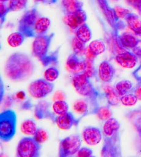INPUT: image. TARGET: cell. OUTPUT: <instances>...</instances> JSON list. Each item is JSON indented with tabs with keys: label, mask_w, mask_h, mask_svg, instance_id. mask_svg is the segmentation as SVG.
<instances>
[{
	"label": "cell",
	"mask_w": 141,
	"mask_h": 157,
	"mask_svg": "<svg viewBox=\"0 0 141 157\" xmlns=\"http://www.w3.org/2000/svg\"><path fill=\"white\" fill-rule=\"evenodd\" d=\"M35 64L28 55L14 52L9 57L4 66L6 77L13 82H23L33 75Z\"/></svg>",
	"instance_id": "cell-1"
},
{
	"label": "cell",
	"mask_w": 141,
	"mask_h": 157,
	"mask_svg": "<svg viewBox=\"0 0 141 157\" xmlns=\"http://www.w3.org/2000/svg\"><path fill=\"white\" fill-rule=\"evenodd\" d=\"M120 123L116 118L111 117L105 122L102 128L104 144L101 150L102 157H120L122 156Z\"/></svg>",
	"instance_id": "cell-2"
},
{
	"label": "cell",
	"mask_w": 141,
	"mask_h": 157,
	"mask_svg": "<svg viewBox=\"0 0 141 157\" xmlns=\"http://www.w3.org/2000/svg\"><path fill=\"white\" fill-rule=\"evenodd\" d=\"M72 84L76 92L88 100L91 105V114H96L100 108L98 103L99 99L102 94L95 88L91 78L83 72L77 74L73 76Z\"/></svg>",
	"instance_id": "cell-3"
},
{
	"label": "cell",
	"mask_w": 141,
	"mask_h": 157,
	"mask_svg": "<svg viewBox=\"0 0 141 157\" xmlns=\"http://www.w3.org/2000/svg\"><path fill=\"white\" fill-rule=\"evenodd\" d=\"M54 36V33L38 36L35 38L32 45V52L33 56L37 57L44 67L57 64L58 62V50L49 53L51 43Z\"/></svg>",
	"instance_id": "cell-4"
},
{
	"label": "cell",
	"mask_w": 141,
	"mask_h": 157,
	"mask_svg": "<svg viewBox=\"0 0 141 157\" xmlns=\"http://www.w3.org/2000/svg\"><path fill=\"white\" fill-rule=\"evenodd\" d=\"M17 114L14 110L7 109L0 114V139L7 142L11 140L17 132Z\"/></svg>",
	"instance_id": "cell-5"
},
{
	"label": "cell",
	"mask_w": 141,
	"mask_h": 157,
	"mask_svg": "<svg viewBox=\"0 0 141 157\" xmlns=\"http://www.w3.org/2000/svg\"><path fill=\"white\" fill-rule=\"evenodd\" d=\"M96 2L105 16V19L112 27V33L119 35V31L126 28V24L118 17L114 8L109 5L108 0H96Z\"/></svg>",
	"instance_id": "cell-6"
},
{
	"label": "cell",
	"mask_w": 141,
	"mask_h": 157,
	"mask_svg": "<svg viewBox=\"0 0 141 157\" xmlns=\"http://www.w3.org/2000/svg\"><path fill=\"white\" fill-rule=\"evenodd\" d=\"M40 17V13L35 6L28 10L18 22V31L24 33L26 38H35V26Z\"/></svg>",
	"instance_id": "cell-7"
},
{
	"label": "cell",
	"mask_w": 141,
	"mask_h": 157,
	"mask_svg": "<svg viewBox=\"0 0 141 157\" xmlns=\"http://www.w3.org/2000/svg\"><path fill=\"white\" fill-rule=\"evenodd\" d=\"M41 144L33 137H25L18 142L17 155L18 157H38L40 155Z\"/></svg>",
	"instance_id": "cell-8"
},
{
	"label": "cell",
	"mask_w": 141,
	"mask_h": 157,
	"mask_svg": "<svg viewBox=\"0 0 141 157\" xmlns=\"http://www.w3.org/2000/svg\"><path fill=\"white\" fill-rule=\"evenodd\" d=\"M81 138L78 135L69 136L59 142V156L69 157L77 154L81 147Z\"/></svg>",
	"instance_id": "cell-9"
},
{
	"label": "cell",
	"mask_w": 141,
	"mask_h": 157,
	"mask_svg": "<svg viewBox=\"0 0 141 157\" xmlns=\"http://www.w3.org/2000/svg\"><path fill=\"white\" fill-rule=\"evenodd\" d=\"M54 87V84L45 78H38L30 84L28 93L34 98H43L52 93Z\"/></svg>",
	"instance_id": "cell-10"
},
{
	"label": "cell",
	"mask_w": 141,
	"mask_h": 157,
	"mask_svg": "<svg viewBox=\"0 0 141 157\" xmlns=\"http://www.w3.org/2000/svg\"><path fill=\"white\" fill-rule=\"evenodd\" d=\"M87 14L83 9L76 11V12L65 14L64 17V22L71 29L77 30L80 26L85 24L87 21Z\"/></svg>",
	"instance_id": "cell-11"
},
{
	"label": "cell",
	"mask_w": 141,
	"mask_h": 157,
	"mask_svg": "<svg viewBox=\"0 0 141 157\" xmlns=\"http://www.w3.org/2000/svg\"><path fill=\"white\" fill-rule=\"evenodd\" d=\"M127 118L131 122L138 133V140L136 142V149L141 154V105L135 109L128 112L126 115Z\"/></svg>",
	"instance_id": "cell-12"
},
{
	"label": "cell",
	"mask_w": 141,
	"mask_h": 157,
	"mask_svg": "<svg viewBox=\"0 0 141 157\" xmlns=\"http://www.w3.org/2000/svg\"><path fill=\"white\" fill-rule=\"evenodd\" d=\"M80 119L76 118L71 112H67L66 113L57 115L54 122L57 126L63 130H69L73 126H77Z\"/></svg>",
	"instance_id": "cell-13"
},
{
	"label": "cell",
	"mask_w": 141,
	"mask_h": 157,
	"mask_svg": "<svg viewBox=\"0 0 141 157\" xmlns=\"http://www.w3.org/2000/svg\"><path fill=\"white\" fill-rule=\"evenodd\" d=\"M66 68L69 72L73 75L83 73L85 68V59L78 57L75 53H72L67 58Z\"/></svg>",
	"instance_id": "cell-14"
},
{
	"label": "cell",
	"mask_w": 141,
	"mask_h": 157,
	"mask_svg": "<svg viewBox=\"0 0 141 157\" xmlns=\"http://www.w3.org/2000/svg\"><path fill=\"white\" fill-rule=\"evenodd\" d=\"M115 61L121 67L126 69H132L138 63V57L133 52L128 50L123 51L117 54Z\"/></svg>",
	"instance_id": "cell-15"
},
{
	"label": "cell",
	"mask_w": 141,
	"mask_h": 157,
	"mask_svg": "<svg viewBox=\"0 0 141 157\" xmlns=\"http://www.w3.org/2000/svg\"><path fill=\"white\" fill-rule=\"evenodd\" d=\"M103 134L100 128L96 127H86L83 131V138L87 144L94 146L101 142Z\"/></svg>",
	"instance_id": "cell-16"
},
{
	"label": "cell",
	"mask_w": 141,
	"mask_h": 157,
	"mask_svg": "<svg viewBox=\"0 0 141 157\" xmlns=\"http://www.w3.org/2000/svg\"><path fill=\"white\" fill-rule=\"evenodd\" d=\"M98 75L102 82L108 84L112 82L115 75V69L110 62L104 60L99 65Z\"/></svg>",
	"instance_id": "cell-17"
},
{
	"label": "cell",
	"mask_w": 141,
	"mask_h": 157,
	"mask_svg": "<svg viewBox=\"0 0 141 157\" xmlns=\"http://www.w3.org/2000/svg\"><path fill=\"white\" fill-rule=\"evenodd\" d=\"M50 103L47 101H39L35 108V116L37 119H50L54 122L56 115L50 111Z\"/></svg>",
	"instance_id": "cell-18"
},
{
	"label": "cell",
	"mask_w": 141,
	"mask_h": 157,
	"mask_svg": "<svg viewBox=\"0 0 141 157\" xmlns=\"http://www.w3.org/2000/svg\"><path fill=\"white\" fill-rule=\"evenodd\" d=\"M113 37L121 48H125L126 50L133 49L136 45V44L138 43V40H139L132 34L128 33H124L122 34H119L117 37Z\"/></svg>",
	"instance_id": "cell-19"
},
{
	"label": "cell",
	"mask_w": 141,
	"mask_h": 157,
	"mask_svg": "<svg viewBox=\"0 0 141 157\" xmlns=\"http://www.w3.org/2000/svg\"><path fill=\"white\" fill-rule=\"evenodd\" d=\"M103 96H105V98L109 105H117L121 102L120 101L119 94L117 93L115 87H112L110 85H105L103 86Z\"/></svg>",
	"instance_id": "cell-20"
},
{
	"label": "cell",
	"mask_w": 141,
	"mask_h": 157,
	"mask_svg": "<svg viewBox=\"0 0 141 157\" xmlns=\"http://www.w3.org/2000/svg\"><path fill=\"white\" fill-rule=\"evenodd\" d=\"M127 26L135 35L141 36V19L138 15L130 12L126 17Z\"/></svg>",
	"instance_id": "cell-21"
},
{
	"label": "cell",
	"mask_w": 141,
	"mask_h": 157,
	"mask_svg": "<svg viewBox=\"0 0 141 157\" xmlns=\"http://www.w3.org/2000/svg\"><path fill=\"white\" fill-rule=\"evenodd\" d=\"M51 26V21L48 17H41L37 21V23L35 26L34 33L35 38L38 36L45 35L49 31Z\"/></svg>",
	"instance_id": "cell-22"
},
{
	"label": "cell",
	"mask_w": 141,
	"mask_h": 157,
	"mask_svg": "<svg viewBox=\"0 0 141 157\" xmlns=\"http://www.w3.org/2000/svg\"><path fill=\"white\" fill-rule=\"evenodd\" d=\"M83 2L80 0H61V9L64 14H69L83 9Z\"/></svg>",
	"instance_id": "cell-23"
},
{
	"label": "cell",
	"mask_w": 141,
	"mask_h": 157,
	"mask_svg": "<svg viewBox=\"0 0 141 157\" xmlns=\"http://www.w3.org/2000/svg\"><path fill=\"white\" fill-rule=\"evenodd\" d=\"M73 110L76 113L81 115V117L91 114V105L88 100L85 99H78L73 104Z\"/></svg>",
	"instance_id": "cell-24"
},
{
	"label": "cell",
	"mask_w": 141,
	"mask_h": 157,
	"mask_svg": "<svg viewBox=\"0 0 141 157\" xmlns=\"http://www.w3.org/2000/svg\"><path fill=\"white\" fill-rule=\"evenodd\" d=\"M75 36L83 43H87L89 42L92 38V31L88 25L85 23L80 26L76 31Z\"/></svg>",
	"instance_id": "cell-25"
},
{
	"label": "cell",
	"mask_w": 141,
	"mask_h": 157,
	"mask_svg": "<svg viewBox=\"0 0 141 157\" xmlns=\"http://www.w3.org/2000/svg\"><path fill=\"white\" fill-rule=\"evenodd\" d=\"M25 38L26 37L25 36L24 33L18 31L17 32L11 33L9 36L7 38V43L11 47L17 48L22 45V43L24 42Z\"/></svg>",
	"instance_id": "cell-26"
},
{
	"label": "cell",
	"mask_w": 141,
	"mask_h": 157,
	"mask_svg": "<svg viewBox=\"0 0 141 157\" xmlns=\"http://www.w3.org/2000/svg\"><path fill=\"white\" fill-rule=\"evenodd\" d=\"M114 87L117 93L119 94L120 96H121L132 91L134 86L132 82L129 80H121L118 82Z\"/></svg>",
	"instance_id": "cell-27"
},
{
	"label": "cell",
	"mask_w": 141,
	"mask_h": 157,
	"mask_svg": "<svg viewBox=\"0 0 141 157\" xmlns=\"http://www.w3.org/2000/svg\"><path fill=\"white\" fill-rule=\"evenodd\" d=\"M38 128L35 122L32 119H28L24 121L20 126V130L25 135L34 136Z\"/></svg>",
	"instance_id": "cell-28"
},
{
	"label": "cell",
	"mask_w": 141,
	"mask_h": 157,
	"mask_svg": "<svg viewBox=\"0 0 141 157\" xmlns=\"http://www.w3.org/2000/svg\"><path fill=\"white\" fill-rule=\"evenodd\" d=\"M87 48L97 57L105 52L106 45L102 40H95L89 44Z\"/></svg>",
	"instance_id": "cell-29"
},
{
	"label": "cell",
	"mask_w": 141,
	"mask_h": 157,
	"mask_svg": "<svg viewBox=\"0 0 141 157\" xmlns=\"http://www.w3.org/2000/svg\"><path fill=\"white\" fill-rule=\"evenodd\" d=\"M69 105L65 101H54L52 105V110L54 114L60 115L69 112Z\"/></svg>",
	"instance_id": "cell-30"
},
{
	"label": "cell",
	"mask_w": 141,
	"mask_h": 157,
	"mask_svg": "<svg viewBox=\"0 0 141 157\" xmlns=\"http://www.w3.org/2000/svg\"><path fill=\"white\" fill-rule=\"evenodd\" d=\"M96 115L100 121H106L112 116V110L110 108V105H104L99 108Z\"/></svg>",
	"instance_id": "cell-31"
},
{
	"label": "cell",
	"mask_w": 141,
	"mask_h": 157,
	"mask_svg": "<svg viewBox=\"0 0 141 157\" xmlns=\"http://www.w3.org/2000/svg\"><path fill=\"white\" fill-rule=\"evenodd\" d=\"M85 43L80 41L79 39H78L75 36L74 38L72 39V41H71V45H72V49L73 53L75 54L79 55L82 53L85 52V50H86V48H85Z\"/></svg>",
	"instance_id": "cell-32"
},
{
	"label": "cell",
	"mask_w": 141,
	"mask_h": 157,
	"mask_svg": "<svg viewBox=\"0 0 141 157\" xmlns=\"http://www.w3.org/2000/svg\"><path fill=\"white\" fill-rule=\"evenodd\" d=\"M28 0H10L9 6L10 11H18L27 6Z\"/></svg>",
	"instance_id": "cell-33"
},
{
	"label": "cell",
	"mask_w": 141,
	"mask_h": 157,
	"mask_svg": "<svg viewBox=\"0 0 141 157\" xmlns=\"http://www.w3.org/2000/svg\"><path fill=\"white\" fill-rule=\"evenodd\" d=\"M59 76V71L55 67H50L47 68L44 72V77L50 82H53L58 78Z\"/></svg>",
	"instance_id": "cell-34"
},
{
	"label": "cell",
	"mask_w": 141,
	"mask_h": 157,
	"mask_svg": "<svg viewBox=\"0 0 141 157\" xmlns=\"http://www.w3.org/2000/svg\"><path fill=\"white\" fill-rule=\"evenodd\" d=\"M138 98L132 92L125 94L120 97V101L124 105L133 106L136 104L138 101Z\"/></svg>",
	"instance_id": "cell-35"
},
{
	"label": "cell",
	"mask_w": 141,
	"mask_h": 157,
	"mask_svg": "<svg viewBox=\"0 0 141 157\" xmlns=\"http://www.w3.org/2000/svg\"><path fill=\"white\" fill-rule=\"evenodd\" d=\"M83 73L85 74L90 78H95L98 75L96 69L94 66V60L85 59V68Z\"/></svg>",
	"instance_id": "cell-36"
},
{
	"label": "cell",
	"mask_w": 141,
	"mask_h": 157,
	"mask_svg": "<svg viewBox=\"0 0 141 157\" xmlns=\"http://www.w3.org/2000/svg\"><path fill=\"white\" fill-rule=\"evenodd\" d=\"M33 138L37 142L42 144L48 140V134L43 128H38L35 134L33 136Z\"/></svg>",
	"instance_id": "cell-37"
},
{
	"label": "cell",
	"mask_w": 141,
	"mask_h": 157,
	"mask_svg": "<svg viewBox=\"0 0 141 157\" xmlns=\"http://www.w3.org/2000/svg\"><path fill=\"white\" fill-rule=\"evenodd\" d=\"M9 12H10V11L8 4L5 2H0V22L2 26L5 22L6 17Z\"/></svg>",
	"instance_id": "cell-38"
},
{
	"label": "cell",
	"mask_w": 141,
	"mask_h": 157,
	"mask_svg": "<svg viewBox=\"0 0 141 157\" xmlns=\"http://www.w3.org/2000/svg\"><path fill=\"white\" fill-rule=\"evenodd\" d=\"M76 156L78 157H92L93 156V151L87 147H80Z\"/></svg>",
	"instance_id": "cell-39"
},
{
	"label": "cell",
	"mask_w": 141,
	"mask_h": 157,
	"mask_svg": "<svg viewBox=\"0 0 141 157\" xmlns=\"http://www.w3.org/2000/svg\"><path fill=\"white\" fill-rule=\"evenodd\" d=\"M114 9L115 11H116V13L118 16V17H119L120 19H121V18H126L127 15L131 12L128 9L121 7V6H115Z\"/></svg>",
	"instance_id": "cell-40"
},
{
	"label": "cell",
	"mask_w": 141,
	"mask_h": 157,
	"mask_svg": "<svg viewBox=\"0 0 141 157\" xmlns=\"http://www.w3.org/2000/svg\"><path fill=\"white\" fill-rule=\"evenodd\" d=\"M12 97L13 101H17V102H24L26 100V94L25 93L24 91H18L17 93H15Z\"/></svg>",
	"instance_id": "cell-41"
},
{
	"label": "cell",
	"mask_w": 141,
	"mask_h": 157,
	"mask_svg": "<svg viewBox=\"0 0 141 157\" xmlns=\"http://www.w3.org/2000/svg\"><path fill=\"white\" fill-rule=\"evenodd\" d=\"M126 2L128 5L132 6L138 12V14L141 17V1L140 0H126Z\"/></svg>",
	"instance_id": "cell-42"
},
{
	"label": "cell",
	"mask_w": 141,
	"mask_h": 157,
	"mask_svg": "<svg viewBox=\"0 0 141 157\" xmlns=\"http://www.w3.org/2000/svg\"><path fill=\"white\" fill-rule=\"evenodd\" d=\"M132 76L138 82H141V63L132 72Z\"/></svg>",
	"instance_id": "cell-43"
},
{
	"label": "cell",
	"mask_w": 141,
	"mask_h": 157,
	"mask_svg": "<svg viewBox=\"0 0 141 157\" xmlns=\"http://www.w3.org/2000/svg\"><path fill=\"white\" fill-rule=\"evenodd\" d=\"M132 93H133L137 97L138 100L141 101V82H138L135 87H133L132 90Z\"/></svg>",
	"instance_id": "cell-44"
},
{
	"label": "cell",
	"mask_w": 141,
	"mask_h": 157,
	"mask_svg": "<svg viewBox=\"0 0 141 157\" xmlns=\"http://www.w3.org/2000/svg\"><path fill=\"white\" fill-rule=\"evenodd\" d=\"M132 52L138 57H141V40H138V43L132 49Z\"/></svg>",
	"instance_id": "cell-45"
},
{
	"label": "cell",
	"mask_w": 141,
	"mask_h": 157,
	"mask_svg": "<svg viewBox=\"0 0 141 157\" xmlns=\"http://www.w3.org/2000/svg\"><path fill=\"white\" fill-rule=\"evenodd\" d=\"M33 107V104L31 103V101L29 98H27L24 102H23L20 105V108L21 109L24 110H30L31 108Z\"/></svg>",
	"instance_id": "cell-46"
},
{
	"label": "cell",
	"mask_w": 141,
	"mask_h": 157,
	"mask_svg": "<svg viewBox=\"0 0 141 157\" xmlns=\"http://www.w3.org/2000/svg\"><path fill=\"white\" fill-rule=\"evenodd\" d=\"M65 96L62 93L61 91H57L54 94V96H53V101H64Z\"/></svg>",
	"instance_id": "cell-47"
},
{
	"label": "cell",
	"mask_w": 141,
	"mask_h": 157,
	"mask_svg": "<svg viewBox=\"0 0 141 157\" xmlns=\"http://www.w3.org/2000/svg\"><path fill=\"white\" fill-rule=\"evenodd\" d=\"M85 57H86V59H91V60H94V59L97 57L96 55H95L93 53L90 51L88 48H87L86 50H85Z\"/></svg>",
	"instance_id": "cell-48"
},
{
	"label": "cell",
	"mask_w": 141,
	"mask_h": 157,
	"mask_svg": "<svg viewBox=\"0 0 141 157\" xmlns=\"http://www.w3.org/2000/svg\"><path fill=\"white\" fill-rule=\"evenodd\" d=\"M36 3H42L44 4H53L57 3V0H34Z\"/></svg>",
	"instance_id": "cell-49"
},
{
	"label": "cell",
	"mask_w": 141,
	"mask_h": 157,
	"mask_svg": "<svg viewBox=\"0 0 141 157\" xmlns=\"http://www.w3.org/2000/svg\"><path fill=\"white\" fill-rule=\"evenodd\" d=\"M4 86L3 85H2V82L1 81V102H2V99H3L4 98V89L2 90V89H3Z\"/></svg>",
	"instance_id": "cell-50"
},
{
	"label": "cell",
	"mask_w": 141,
	"mask_h": 157,
	"mask_svg": "<svg viewBox=\"0 0 141 157\" xmlns=\"http://www.w3.org/2000/svg\"><path fill=\"white\" fill-rule=\"evenodd\" d=\"M9 1H10V0H0V2H5V3H7Z\"/></svg>",
	"instance_id": "cell-51"
},
{
	"label": "cell",
	"mask_w": 141,
	"mask_h": 157,
	"mask_svg": "<svg viewBox=\"0 0 141 157\" xmlns=\"http://www.w3.org/2000/svg\"><path fill=\"white\" fill-rule=\"evenodd\" d=\"M114 1H118V0H114Z\"/></svg>",
	"instance_id": "cell-52"
},
{
	"label": "cell",
	"mask_w": 141,
	"mask_h": 157,
	"mask_svg": "<svg viewBox=\"0 0 141 157\" xmlns=\"http://www.w3.org/2000/svg\"><path fill=\"white\" fill-rule=\"evenodd\" d=\"M140 1H141V0H140Z\"/></svg>",
	"instance_id": "cell-53"
}]
</instances>
